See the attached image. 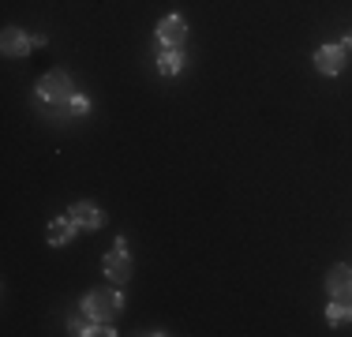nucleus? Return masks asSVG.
<instances>
[{"instance_id": "f257e3e1", "label": "nucleus", "mask_w": 352, "mask_h": 337, "mask_svg": "<svg viewBox=\"0 0 352 337\" xmlns=\"http://www.w3.org/2000/svg\"><path fill=\"white\" fill-rule=\"evenodd\" d=\"M124 307V296L113 289H94L87 300H82V315L94 318V323H113Z\"/></svg>"}, {"instance_id": "f03ea898", "label": "nucleus", "mask_w": 352, "mask_h": 337, "mask_svg": "<svg viewBox=\"0 0 352 337\" xmlns=\"http://www.w3.org/2000/svg\"><path fill=\"white\" fill-rule=\"evenodd\" d=\"M75 94V87H72V79L64 72H49V75H41V83H38V98H45V101H53V105H60V101H68Z\"/></svg>"}, {"instance_id": "7ed1b4c3", "label": "nucleus", "mask_w": 352, "mask_h": 337, "mask_svg": "<svg viewBox=\"0 0 352 337\" xmlns=\"http://www.w3.org/2000/svg\"><path fill=\"white\" fill-rule=\"evenodd\" d=\"M105 274L113 285H124L131 277V259H128V251H124V240H116L113 251L105 255Z\"/></svg>"}, {"instance_id": "20e7f679", "label": "nucleus", "mask_w": 352, "mask_h": 337, "mask_svg": "<svg viewBox=\"0 0 352 337\" xmlns=\"http://www.w3.org/2000/svg\"><path fill=\"white\" fill-rule=\"evenodd\" d=\"M184 38H188V23H184L180 15H165V19L157 23V41H162L165 49H180Z\"/></svg>"}, {"instance_id": "39448f33", "label": "nucleus", "mask_w": 352, "mask_h": 337, "mask_svg": "<svg viewBox=\"0 0 352 337\" xmlns=\"http://www.w3.org/2000/svg\"><path fill=\"white\" fill-rule=\"evenodd\" d=\"M0 49H4V56H27L30 49H34V38H27L19 27H4V34H0Z\"/></svg>"}, {"instance_id": "423d86ee", "label": "nucleus", "mask_w": 352, "mask_h": 337, "mask_svg": "<svg viewBox=\"0 0 352 337\" xmlns=\"http://www.w3.org/2000/svg\"><path fill=\"white\" fill-rule=\"evenodd\" d=\"M315 67L322 75H338L345 67V49L341 45H318L315 49Z\"/></svg>"}, {"instance_id": "0eeeda50", "label": "nucleus", "mask_w": 352, "mask_h": 337, "mask_svg": "<svg viewBox=\"0 0 352 337\" xmlns=\"http://www.w3.org/2000/svg\"><path fill=\"white\" fill-rule=\"evenodd\" d=\"M68 217H72L75 225H79V229H90V232L102 229V210H98L94 202H75Z\"/></svg>"}, {"instance_id": "6e6552de", "label": "nucleus", "mask_w": 352, "mask_h": 337, "mask_svg": "<svg viewBox=\"0 0 352 337\" xmlns=\"http://www.w3.org/2000/svg\"><path fill=\"white\" fill-rule=\"evenodd\" d=\"M349 285H352V270H349V266L338 263V266L330 270V274H326V292H330V296H341Z\"/></svg>"}, {"instance_id": "1a4fd4ad", "label": "nucleus", "mask_w": 352, "mask_h": 337, "mask_svg": "<svg viewBox=\"0 0 352 337\" xmlns=\"http://www.w3.org/2000/svg\"><path fill=\"white\" fill-rule=\"evenodd\" d=\"M75 229H79V225H75L72 217H60V221H53V225H49V243H56V248H60V243H68L72 236H75Z\"/></svg>"}, {"instance_id": "9d476101", "label": "nucleus", "mask_w": 352, "mask_h": 337, "mask_svg": "<svg viewBox=\"0 0 352 337\" xmlns=\"http://www.w3.org/2000/svg\"><path fill=\"white\" fill-rule=\"evenodd\" d=\"M180 67H184L180 49H165L162 61H157V72H162V75H180Z\"/></svg>"}, {"instance_id": "9b49d317", "label": "nucleus", "mask_w": 352, "mask_h": 337, "mask_svg": "<svg viewBox=\"0 0 352 337\" xmlns=\"http://www.w3.org/2000/svg\"><path fill=\"white\" fill-rule=\"evenodd\" d=\"M345 315H352V307H349L345 300H333L330 307H326V318H330V323H341Z\"/></svg>"}, {"instance_id": "f8f14e48", "label": "nucleus", "mask_w": 352, "mask_h": 337, "mask_svg": "<svg viewBox=\"0 0 352 337\" xmlns=\"http://www.w3.org/2000/svg\"><path fill=\"white\" fill-rule=\"evenodd\" d=\"M68 330H72V334H94V323H87V318H79V315H72V323H68Z\"/></svg>"}, {"instance_id": "ddd939ff", "label": "nucleus", "mask_w": 352, "mask_h": 337, "mask_svg": "<svg viewBox=\"0 0 352 337\" xmlns=\"http://www.w3.org/2000/svg\"><path fill=\"white\" fill-rule=\"evenodd\" d=\"M341 49H345V53H349V49H352V30L345 34V38H341Z\"/></svg>"}]
</instances>
